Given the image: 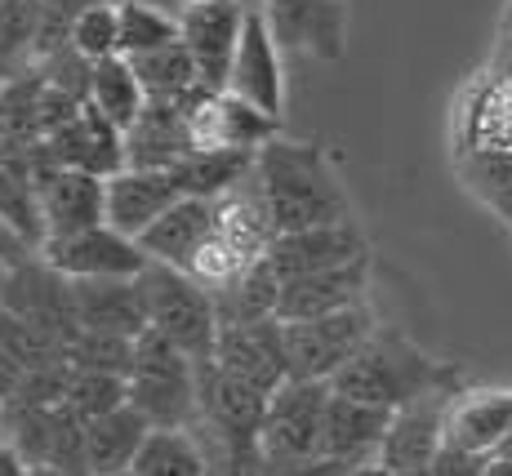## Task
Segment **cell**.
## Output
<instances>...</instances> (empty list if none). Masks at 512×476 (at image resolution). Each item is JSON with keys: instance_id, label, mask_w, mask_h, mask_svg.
<instances>
[{"instance_id": "cell-3", "label": "cell", "mask_w": 512, "mask_h": 476, "mask_svg": "<svg viewBox=\"0 0 512 476\" xmlns=\"http://www.w3.org/2000/svg\"><path fill=\"white\" fill-rule=\"evenodd\" d=\"M196 379H201V365L179 343L156 330H143L134 339L130 405L152 432H187L201 423V383Z\"/></svg>"}, {"instance_id": "cell-7", "label": "cell", "mask_w": 512, "mask_h": 476, "mask_svg": "<svg viewBox=\"0 0 512 476\" xmlns=\"http://www.w3.org/2000/svg\"><path fill=\"white\" fill-rule=\"evenodd\" d=\"M5 445L27 463V472L90 476V468H85V423L76 419L67 405L9 410L5 414Z\"/></svg>"}, {"instance_id": "cell-15", "label": "cell", "mask_w": 512, "mask_h": 476, "mask_svg": "<svg viewBox=\"0 0 512 476\" xmlns=\"http://www.w3.org/2000/svg\"><path fill=\"white\" fill-rule=\"evenodd\" d=\"M228 94H236L241 103L259 107L268 116H285V72H281V45L272 36L263 9H245V27H241V45L232 58V76H228Z\"/></svg>"}, {"instance_id": "cell-50", "label": "cell", "mask_w": 512, "mask_h": 476, "mask_svg": "<svg viewBox=\"0 0 512 476\" xmlns=\"http://www.w3.org/2000/svg\"><path fill=\"white\" fill-rule=\"evenodd\" d=\"M352 476H388V472H383V468H379V463H370V468H357V472H352Z\"/></svg>"}, {"instance_id": "cell-2", "label": "cell", "mask_w": 512, "mask_h": 476, "mask_svg": "<svg viewBox=\"0 0 512 476\" xmlns=\"http://www.w3.org/2000/svg\"><path fill=\"white\" fill-rule=\"evenodd\" d=\"M450 383H464L455 365L428 356L397 325H379L366 339V347L334 374L330 388L339 396H352V401H366V405L397 414L401 405L419 401V396H428L437 388H450Z\"/></svg>"}, {"instance_id": "cell-13", "label": "cell", "mask_w": 512, "mask_h": 476, "mask_svg": "<svg viewBox=\"0 0 512 476\" xmlns=\"http://www.w3.org/2000/svg\"><path fill=\"white\" fill-rule=\"evenodd\" d=\"M49 165L45 143H18L0 134V223L27 245H45V218H41V174Z\"/></svg>"}, {"instance_id": "cell-17", "label": "cell", "mask_w": 512, "mask_h": 476, "mask_svg": "<svg viewBox=\"0 0 512 476\" xmlns=\"http://www.w3.org/2000/svg\"><path fill=\"white\" fill-rule=\"evenodd\" d=\"M357 259H370V241L357 227V218L334 227H312V232H285L268 250V267L277 272L281 285L299 281V276L330 272V267H343V263H357Z\"/></svg>"}, {"instance_id": "cell-21", "label": "cell", "mask_w": 512, "mask_h": 476, "mask_svg": "<svg viewBox=\"0 0 512 476\" xmlns=\"http://www.w3.org/2000/svg\"><path fill=\"white\" fill-rule=\"evenodd\" d=\"M41 218H45V241L103 227L107 223V178L63 170V165L49 161L41 174Z\"/></svg>"}, {"instance_id": "cell-49", "label": "cell", "mask_w": 512, "mask_h": 476, "mask_svg": "<svg viewBox=\"0 0 512 476\" xmlns=\"http://www.w3.org/2000/svg\"><path fill=\"white\" fill-rule=\"evenodd\" d=\"M490 54H495L499 63H508V67H512V41H499V36H495V49H490Z\"/></svg>"}, {"instance_id": "cell-35", "label": "cell", "mask_w": 512, "mask_h": 476, "mask_svg": "<svg viewBox=\"0 0 512 476\" xmlns=\"http://www.w3.org/2000/svg\"><path fill=\"white\" fill-rule=\"evenodd\" d=\"M214 307H219V330L223 325H254V321H272L281 307V281L277 272L263 259L250 276H241L236 285L214 294Z\"/></svg>"}, {"instance_id": "cell-54", "label": "cell", "mask_w": 512, "mask_h": 476, "mask_svg": "<svg viewBox=\"0 0 512 476\" xmlns=\"http://www.w3.org/2000/svg\"><path fill=\"white\" fill-rule=\"evenodd\" d=\"M32 476H67V472H32Z\"/></svg>"}, {"instance_id": "cell-37", "label": "cell", "mask_w": 512, "mask_h": 476, "mask_svg": "<svg viewBox=\"0 0 512 476\" xmlns=\"http://www.w3.org/2000/svg\"><path fill=\"white\" fill-rule=\"evenodd\" d=\"M63 405L81 423H94V419H103V414H116L130 405V379H121V374H98V370H72Z\"/></svg>"}, {"instance_id": "cell-1", "label": "cell", "mask_w": 512, "mask_h": 476, "mask_svg": "<svg viewBox=\"0 0 512 476\" xmlns=\"http://www.w3.org/2000/svg\"><path fill=\"white\" fill-rule=\"evenodd\" d=\"M254 178L277 223V236L352 223V196L330 147L317 138H272L254 161Z\"/></svg>"}, {"instance_id": "cell-18", "label": "cell", "mask_w": 512, "mask_h": 476, "mask_svg": "<svg viewBox=\"0 0 512 476\" xmlns=\"http://www.w3.org/2000/svg\"><path fill=\"white\" fill-rule=\"evenodd\" d=\"M214 365L272 396L281 383H290L281 321L272 316V321H254V325H223L219 343H214Z\"/></svg>"}, {"instance_id": "cell-44", "label": "cell", "mask_w": 512, "mask_h": 476, "mask_svg": "<svg viewBox=\"0 0 512 476\" xmlns=\"http://www.w3.org/2000/svg\"><path fill=\"white\" fill-rule=\"evenodd\" d=\"M23 254H36V250H27V245L18 241V236L9 232L5 223H0V267H9L14 259H23Z\"/></svg>"}, {"instance_id": "cell-46", "label": "cell", "mask_w": 512, "mask_h": 476, "mask_svg": "<svg viewBox=\"0 0 512 476\" xmlns=\"http://www.w3.org/2000/svg\"><path fill=\"white\" fill-rule=\"evenodd\" d=\"M0 476H32V472H27V463L18 459L9 445H0Z\"/></svg>"}, {"instance_id": "cell-39", "label": "cell", "mask_w": 512, "mask_h": 476, "mask_svg": "<svg viewBox=\"0 0 512 476\" xmlns=\"http://www.w3.org/2000/svg\"><path fill=\"white\" fill-rule=\"evenodd\" d=\"M67 365L72 370H98V374H121L130 379L134 370V339H116V334L81 330L67 347Z\"/></svg>"}, {"instance_id": "cell-48", "label": "cell", "mask_w": 512, "mask_h": 476, "mask_svg": "<svg viewBox=\"0 0 512 476\" xmlns=\"http://www.w3.org/2000/svg\"><path fill=\"white\" fill-rule=\"evenodd\" d=\"M499 41H512V0H504L499 9Z\"/></svg>"}, {"instance_id": "cell-45", "label": "cell", "mask_w": 512, "mask_h": 476, "mask_svg": "<svg viewBox=\"0 0 512 476\" xmlns=\"http://www.w3.org/2000/svg\"><path fill=\"white\" fill-rule=\"evenodd\" d=\"M139 5H156V9H165V14L183 18L187 9H196V5H210V0H139Z\"/></svg>"}, {"instance_id": "cell-53", "label": "cell", "mask_w": 512, "mask_h": 476, "mask_svg": "<svg viewBox=\"0 0 512 476\" xmlns=\"http://www.w3.org/2000/svg\"><path fill=\"white\" fill-rule=\"evenodd\" d=\"M388 476H428V472H388Z\"/></svg>"}, {"instance_id": "cell-36", "label": "cell", "mask_w": 512, "mask_h": 476, "mask_svg": "<svg viewBox=\"0 0 512 476\" xmlns=\"http://www.w3.org/2000/svg\"><path fill=\"white\" fill-rule=\"evenodd\" d=\"M116 5H121V58H130V63L183 41L179 18L165 9L139 5V0H116Z\"/></svg>"}, {"instance_id": "cell-30", "label": "cell", "mask_w": 512, "mask_h": 476, "mask_svg": "<svg viewBox=\"0 0 512 476\" xmlns=\"http://www.w3.org/2000/svg\"><path fill=\"white\" fill-rule=\"evenodd\" d=\"M85 103L94 107L98 116H107V121L116 125V130H130L134 121L143 116L147 107V89L139 81V72H134L130 58H103V63H94L90 72V98Z\"/></svg>"}, {"instance_id": "cell-27", "label": "cell", "mask_w": 512, "mask_h": 476, "mask_svg": "<svg viewBox=\"0 0 512 476\" xmlns=\"http://www.w3.org/2000/svg\"><path fill=\"white\" fill-rule=\"evenodd\" d=\"M214 232V201H196V196H183L165 218H156L152 227L139 236L143 254L161 267H174V272L192 276L196 254L205 250Z\"/></svg>"}, {"instance_id": "cell-34", "label": "cell", "mask_w": 512, "mask_h": 476, "mask_svg": "<svg viewBox=\"0 0 512 476\" xmlns=\"http://www.w3.org/2000/svg\"><path fill=\"white\" fill-rule=\"evenodd\" d=\"M134 476H210V454H205L196 428L187 432H152L143 441Z\"/></svg>"}, {"instance_id": "cell-5", "label": "cell", "mask_w": 512, "mask_h": 476, "mask_svg": "<svg viewBox=\"0 0 512 476\" xmlns=\"http://www.w3.org/2000/svg\"><path fill=\"white\" fill-rule=\"evenodd\" d=\"M374 330H379V316L370 303L343 307V312L317 316V321H281L290 379L334 383V374L366 347Z\"/></svg>"}, {"instance_id": "cell-14", "label": "cell", "mask_w": 512, "mask_h": 476, "mask_svg": "<svg viewBox=\"0 0 512 476\" xmlns=\"http://www.w3.org/2000/svg\"><path fill=\"white\" fill-rule=\"evenodd\" d=\"M259 9L281 49H299L321 63L348 54V0H263Z\"/></svg>"}, {"instance_id": "cell-43", "label": "cell", "mask_w": 512, "mask_h": 476, "mask_svg": "<svg viewBox=\"0 0 512 476\" xmlns=\"http://www.w3.org/2000/svg\"><path fill=\"white\" fill-rule=\"evenodd\" d=\"M23 374H27V370L14 361V356L5 352V343H0V401H5V405H9V396L18 392V383H23Z\"/></svg>"}, {"instance_id": "cell-31", "label": "cell", "mask_w": 512, "mask_h": 476, "mask_svg": "<svg viewBox=\"0 0 512 476\" xmlns=\"http://www.w3.org/2000/svg\"><path fill=\"white\" fill-rule=\"evenodd\" d=\"M134 72H139V81L147 89V103H170V107H183V112H187V107H192L201 94H210L183 41L170 45V49H161V54L134 58Z\"/></svg>"}, {"instance_id": "cell-11", "label": "cell", "mask_w": 512, "mask_h": 476, "mask_svg": "<svg viewBox=\"0 0 512 476\" xmlns=\"http://www.w3.org/2000/svg\"><path fill=\"white\" fill-rule=\"evenodd\" d=\"M187 138L192 152H250L259 156L272 138H281V121L259 107L241 103L228 89H210L187 107Z\"/></svg>"}, {"instance_id": "cell-52", "label": "cell", "mask_w": 512, "mask_h": 476, "mask_svg": "<svg viewBox=\"0 0 512 476\" xmlns=\"http://www.w3.org/2000/svg\"><path fill=\"white\" fill-rule=\"evenodd\" d=\"M0 312H5V267H0Z\"/></svg>"}, {"instance_id": "cell-22", "label": "cell", "mask_w": 512, "mask_h": 476, "mask_svg": "<svg viewBox=\"0 0 512 476\" xmlns=\"http://www.w3.org/2000/svg\"><path fill=\"white\" fill-rule=\"evenodd\" d=\"M183 196L187 192L174 178V170H121L116 178H107V227L139 241L147 227L170 214Z\"/></svg>"}, {"instance_id": "cell-38", "label": "cell", "mask_w": 512, "mask_h": 476, "mask_svg": "<svg viewBox=\"0 0 512 476\" xmlns=\"http://www.w3.org/2000/svg\"><path fill=\"white\" fill-rule=\"evenodd\" d=\"M67 45H72L81 58H90V63L116 58L121 54V5H116V0H103V5L85 9V14L76 18Z\"/></svg>"}, {"instance_id": "cell-42", "label": "cell", "mask_w": 512, "mask_h": 476, "mask_svg": "<svg viewBox=\"0 0 512 476\" xmlns=\"http://www.w3.org/2000/svg\"><path fill=\"white\" fill-rule=\"evenodd\" d=\"M357 468L348 463H334V459H303V463H268V476H352Z\"/></svg>"}, {"instance_id": "cell-8", "label": "cell", "mask_w": 512, "mask_h": 476, "mask_svg": "<svg viewBox=\"0 0 512 476\" xmlns=\"http://www.w3.org/2000/svg\"><path fill=\"white\" fill-rule=\"evenodd\" d=\"M455 152H512V67L495 54L455 98Z\"/></svg>"}, {"instance_id": "cell-32", "label": "cell", "mask_w": 512, "mask_h": 476, "mask_svg": "<svg viewBox=\"0 0 512 476\" xmlns=\"http://www.w3.org/2000/svg\"><path fill=\"white\" fill-rule=\"evenodd\" d=\"M455 178L512 232V152H455Z\"/></svg>"}, {"instance_id": "cell-56", "label": "cell", "mask_w": 512, "mask_h": 476, "mask_svg": "<svg viewBox=\"0 0 512 476\" xmlns=\"http://www.w3.org/2000/svg\"><path fill=\"white\" fill-rule=\"evenodd\" d=\"M121 476H134V472H121Z\"/></svg>"}, {"instance_id": "cell-20", "label": "cell", "mask_w": 512, "mask_h": 476, "mask_svg": "<svg viewBox=\"0 0 512 476\" xmlns=\"http://www.w3.org/2000/svg\"><path fill=\"white\" fill-rule=\"evenodd\" d=\"M512 436V388H459L446 414L450 450L495 459Z\"/></svg>"}, {"instance_id": "cell-24", "label": "cell", "mask_w": 512, "mask_h": 476, "mask_svg": "<svg viewBox=\"0 0 512 476\" xmlns=\"http://www.w3.org/2000/svg\"><path fill=\"white\" fill-rule=\"evenodd\" d=\"M357 303H370V259L281 285L277 321H317V316L343 312V307H357Z\"/></svg>"}, {"instance_id": "cell-25", "label": "cell", "mask_w": 512, "mask_h": 476, "mask_svg": "<svg viewBox=\"0 0 512 476\" xmlns=\"http://www.w3.org/2000/svg\"><path fill=\"white\" fill-rule=\"evenodd\" d=\"M72 303L81 330L116 339H139L143 330H152L143 281H72Z\"/></svg>"}, {"instance_id": "cell-47", "label": "cell", "mask_w": 512, "mask_h": 476, "mask_svg": "<svg viewBox=\"0 0 512 476\" xmlns=\"http://www.w3.org/2000/svg\"><path fill=\"white\" fill-rule=\"evenodd\" d=\"M481 476H512V454H495V459L486 463V472Z\"/></svg>"}, {"instance_id": "cell-33", "label": "cell", "mask_w": 512, "mask_h": 476, "mask_svg": "<svg viewBox=\"0 0 512 476\" xmlns=\"http://www.w3.org/2000/svg\"><path fill=\"white\" fill-rule=\"evenodd\" d=\"M254 161L259 156H250V152H192L174 170V178L196 201H219V196H228L232 187H241L254 174Z\"/></svg>"}, {"instance_id": "cell-41", "label": "cell", "mask_w": 512, "mask_h": 476, "mask_svg": "<svg viewBox=\"0 0 512 476\" xmlns=\"http://www.w3.org/2000/svg\"><path fill=\"white\" fill-rule=\"evenodd\" d=\"M94 5H103V0H45L41 41H36L32 63L36 58H45V54H54V49H63L67 36H72V27H76V18H81L85 9H94Z\"/></svg>"}, {"instance_id": "cell-26", "label": "cell", "mask_w": 512, "mask_h": 476, "mask_svg": "<svg viewBox=\"0 0 512 476\" xmlns=\"http://www.w3.org/2000/svg\"><path fill=\"white\" fill-rule=\"evenodd\" d=\"M392 410H379V405L352 401V396H330V414H326V445L321 454L334 463H348V468H370L379 463L383 436H388Z\"/></svg>"}, {"instance_id": "cell-29", "label": "cell", "mask_w": 512, "mask_h": 476, "mask_svg": "<svg viewBox=\"0 0 512 476\" xmlns=\"http://www.w3.org/2000/svg\"><path fill=\"white\" fill-rule=\"evenodd\" d=\"M147 436H152V428H147V419L134 410V405L85 423V468H90V476L130 472Z\"/></svg>"}, {"instance_id": "cell-10", "label": "cell", "mask_w": 512, "mask_h": 476, "mask_svg": "<svg viewBox=\"0 0 512 476\" xmlns=\"http://www.w3.org/2000/svg\"><path fill=\"white\" fill-rule=\"evenodd\" d=\"M36 254L67 281H139L152 267L139 241H130L125 232H116L107 223L76 236H54Z\"/></svg>"}, {"instance_id": "cell-16", "label": "cell", "mask_w": 512, "mask_h": 476, "mask_svg": "<svg viewBox=\"0 0 512 476\" xmlns=\"http://www.w3.org/2000/svg\"><path fill=\"white\" fill-rule=\"evenodd\" d=\"M245 9H250L245 0H210V5H196L179 18L183 45L192 54L205 89H228L232 58H236V45H241V27H245Z\"/></svg>"}, {"instance_id": "cell-19", "label": "cell", "mask_w": 512, "mask_h": 476, "mask_svg": "<svg viewBox=\"0 0 512 476\" xmlns=\"http://www.w3.org/2000/svg\"><path fill=\"white\" fill-rule=\"evenodd\" d=\"M201 432H214L223 441H259L263 419H268V392L250 388V383L232 379L214 361L201 365Z\"/></svg>"}, {"instance_id": "cell-40", "label": "cell", "mask_w": 512, "mask_h": 476, "mask_svg": "<svg viewBox=\"0 0 512 476\" xmlns=\"http://www.w3.org/2000/svg\"><path fill=\"white\" fill-rule=\"evenodd\" d=\"M205 454H210V476H268V459H263L259 441H223L214 432H201Z\"/></svg>"}, {"instance_id": "cell-28", "label": "cell", "mask_w": 512, "mask_h": 476, "mask_svg": "<svg viewBox=\"0 0 512 476\" xmlns=\"http://www.w3.org/2000/svg\"><path fill=\"white\" fill-rule=\"evenodd\" d=\"M192 156L183 107L147 103L143 116L125 130V170H179Z\"/></svg>"}, {"instance_id": "cell-12", "label": "cell", "mask_w": 512, "mask_h": 476, "mask_svg": "<svg viewBox=\"0 0 512 476\" xmlns=\"http://www.w3.org/2000/svg\"><path fill=\"white\" fill-rule=\"evenodd\" d=\"M459 388H464V383L437 388L392 414L383 450H379L383 472H432L437 454L446 450V414H450V401H455Z\"/></svg>"}, {"instance_id": "cell-55", "label": "cell", "mask_w": 512, "mask_h": 476, "mask_svg": "<svg viewBox=\"0 0 512 476\" xmlns=\"http://www.w3.org/2000/svg\"><path fill=\"white\" fill-rule=\"evenodd\" d=\"M504 454H512V436H508V445H504Z\"/></svg>"}, {"instance_id": "cell-51", "label": "cell", "mask_w": 512, "mask_h": 476, "mask_svg": "<svg viewBox=\"0 0 512 476\" xmlns=\"http://www.w3.org/2000/svg\"><path fill=\"white\" fill-rule=\"evenodd\" d=\"M5 414L9 410H5V401H0V445H5Z\"/></svg>"}, {"instance_id": "cell-9", "label": "cell", "mask_w": 512, "mask_h": 476, "mask_svg": "<svg viewBox=\"0 0 512 476\" xmlns=\"http://www.w3.org/2000/svg\"><path fill=\"white\" fill-rule=\"evenodd\" d=\"M5 312L18 321L36 325V330L54 334L63 347L81 334L76 325V303H72V281L58 276L41 254H23L5 267Z\"/></svg>"}, {"instance_id": "cell-4", "label": "cell", "mask_w": 512, "mask_h": 476, "mask_svg": "<svg viewBox=\"0 0 512 476\" xmlns=\"http://www.w3.org/2000/svg\"><path fill=\"white\" fill-rule=\"evenodd\" d=\"M143 299H147V321L156 334H165L170 343H179L196 365L214 361V343H219V307L214 294L201 281H192L187 272L152 263L139 276Z\"/></svg>"}, {"instance_id": "cell-23", "label": "cell", "mask_w": 512, "mask_h": 476, "mask_svg": "<svg viewBox=\"0 0 512 476\" xmlns=\"http://www.w3.org/2000/svg\"><path fill=\"white\" fill-rule=\"evenodd\" d=\"M49 161L63 170H81L94 178H116L125 170V134L107 116H98L90 103L72 116L54 138L45 143Z\"/></svg>"}, {"instance_id": "cell-6", "label": "cell", "mask_w": 512, "mask_h": 476, "mask_svg": "<svg viewBox=\"0 0 512 476\" xmlns=\"http://www.w3.org/2000/svg\"><path fill=\"white\" fill-rule=\"evenodd\" d=\"M330 383H308L290 379L272 392L268 419L259 432V450L268 463H303L321 459L326 445V414H330Z\"/></svg>"}]
</instances>
